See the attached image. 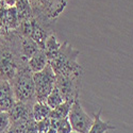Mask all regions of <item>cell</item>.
<instances>
[{"label": "cell", "instance_id": "obj_4", "mask_svg": "<svg viewBox=\"0 0 133 133\" xmlns=\"http://www.w3.org/2000/svg\"><path fill=\"white\" fill-rule=\"evenodd\" d=\"M33 82H34L36 101L45 103L46 98L53 90L55 82V75L49 64L42 71L33 74Z\"/></svg>", "mask_w": 133, "mask_h": 133}, {"label": "cell", "instance_id": "obj_17", "mask_svg": "<svg viewBox=\"0 0 133 133\" xmlns=\"http://www.w3.org/2000/svg\"><path fill=\"white\" fill-rule=\"evenodd\" d=\"M64 102V99H63V97H62V95L60 94V92H59V90L57 87H53V90L49 93V95L47 96V98H46V101H45V103L51 109V110H53V109H55L57 107H59L61 103H63Z\"/></svg>", "mask_w": 133, "mask_h": 133}, {"label": "cell", "instance_id": "obj_9", "mask_svg": "<svg viewBox=\"0 0 133 133\" xmlns=\"http://www.w3.org/2000/svg\"><path fill=\"white\" fill-rule=\"evenodd\" d=\"M15 103L12 87L9 81H0V112H9Z\"/></svg>", "mask_w": 133, "mask_h": 133}, {"label": "cell", "instance_id": "obj_16", "mask_svg": "<svg viewBox=\"0 0 133 133\" xmlns=\"http://www.w3.org/2000/svg\"><path fill=\"white\" fill-rule=\"evenodd\" d=\"M72 102L74 101H71V100H66L63 103H61L59 107H57L55 109L51 110V112L49 114V118H52V119H64V118H67Z\"/></svg>", "mask_w": 133, "mask_h": 133}, {"label": "cell", "instance_id": "obj_8", "mask_svg": "<svg viewBox=\"0 0 133 133\" xmlns=\"http://www.w3.org/2000/svg\"><path fill=\"white\" fill-rule=\"evenodd\" d=\"M42 15L46 18H54L60 15L66 5V0H39Z\"/></svg>", "mask_w": 133, "mask_h": 133}, {"label": "cell", "instance_id": "obj_2", "mask_svg": "<svg viewBox=\"0 0 133 133\" xmlns=\"http://www.w3.org/2000/svg\"><path fill=\"white\" fill-rule=\"evenodd\" d=\"M80 51L75 49L67 42L61 44L57 55L48 62L55 76H83V68L77 59Z\"/></svg>", "mask_w": 133, "mask_h": 133}, {"label": "cell", "instance_id": "obj_10", "mask_svg": "<svg viewBox=\"0 0 133 133\" xmlns=\"http://www.w3.org/2000/svg\"><path fill=\"white\" fill-rule=\"evenodd\" d=\"M28 68L32 74L34 72H39L48 65V60L45 54V51L43 49H39L36 51L32 57L27 61Z\"/></svg>", "mask_w": 133, "mask_h": 133}, {"label": "cell", "instance_id": "obj_5", "mask_svg": "<svg viewBox=\"0 0 133 133\" xmlns=\"http://www.w3.org/2000/svg\"><path fill=\"white\" fill-rule=\"evenodd\" d=\"M67 119L70 124L71 130L76 133H87L93 124V118L88 116V114L83 110L79 97L74 100Z\"/></svg>", "mask_w": 133, "mask_h": 133}, {"label": "cell", "instance_id": "obj_18", "mask_svg": "<svg viewBox=\"0 0 133 133\" xmlns=\"http://www.w3.org/2000/svg\"><path fill=\"white\" fill-rule=\"evenodd\" d=\"M11 127L8 112H0V133H6Z\"/></svg>", "mask_w": 133, "mask_h": 133}, {"label": "cell", "instance_id": "obj_14", "mask_svg": "<svg viewBox=\"0 0 133 133\" xmlns=\"http://www.w3.org/2000/svg\"><path fill=\"white\" fill-rule=\"evenodd\" d=\"M100 115H101V109L98 111V113L94 114L93 124H92V126H91V128H90V130H88L87 133H107L110 130H115L116 129L114 126L101 120Z\"/></svg>", "mask_w": 133, "mask_h": 133}, {"label": "cell", "instance_id": "obj_20", "mask_svg": "<svg viewBox=\"0 0 133 133\" xmlns=\"http://www.w3.org/2000/svg\"><path fill=\"white\" fill-rule=\"evenodd\" d=\"M15 2H16V0H4V3L9 6V8H12L15 5Z\"/></svg>", "mask_w": 133, "mask_h": 133}, {"label": "cell", "instance_id": "obj_15", "mask_svg": "<svg viewBox=\"0 0 133 133\" xmlns=\"http://www.w3.org/2000/svg\"><path fill=\"white\" fill-rule=\"evenodd\" d=\"M51 109L44 102H35L32 107V116L35 121H41L45 118H49Z\"/></svg>", "mask_w": 133, "mask_h": 133}, {"label": "cell", "instance_id": "obj_11", "mask_svg": "<svg viewBox=\"0 0 133 133\" xmlns=\"http://www.w3.org/2000/svg\"><path fill=\"white\" fill-rule=\"evenodd\" d=\"M19 42H20V53L24 60L28 61L36 51H38L41 48L37 44L33 41L31 37H23L19 35Z\"/></svg>", "mask_w": 133, "mask_h": 133}, {"label": "cell", "instance_id": "obj_6", "mask_svg": "<svg viewBox=\"0 0 133 133\" xmlns=\"http://www.w3.org/2000/svg\"><path fill=\"white\" fill-rule=\"evenodd\" d=\"M81 76H55L54 86L62 95L64 101L71 100L79 97L81 90Z\"/></svg>", "mask_w": 133, "mask_h": 133}, {"label": "cell", "instance_id": "obj_3", "mask_svg": "<svg viewBox=\"0 0 133 133\" xmlns=\"http://www.w3.org/2000/svg\"><path fill=\"white\" fill-rule=\"evenodd\" d=\"M10 84L12 87L15 101L31 104L36 102L33 74L28 68V65L23 67L15 75L14 78L10 81Z\"/></svg>", "mask_w": 133, "mask_h": 133}, {"label": "cell", "instance_id": "obj_7", "mask_svg": "<svg viewBox=\"0 0 133 133\" xmlns=\"http://www.w3.org/2000/svg\"><path fill=\"white\" fill-rule=\"evenodd\" d=\"M32 107L31 103L26 102H19L15 101L13 107L8 112L11 125H17V124H23L28 120L33 119L32 116Z\"/></svg>", "mask_w": 133, "mask_h": 133}, {"label": "cell", "instance_id": "obj_13", "mask_svg": "<svg viewBox=\"0 0 133 133\" xmlns=\"http://www.w3.org/2000/svg\"><path fill=\"white\" fill-rule=\"evenodd\" d=\"M14 6L16 10L19 23H21V21H24V20L31 19L33 17L32 8H31L29 0H16Z\"/></svg>", "mask_w": 133, "mask_h": 133}, {"label": "cell", "instance_id": "obj_1", "mask_svg": "<svg viewBox=\"0 0 133 133\" xmlns=\"http://www.w3.org/2000/svg\"><path fill=\"white\" fill-rule=\"evenodd\" d=\"M25 66L27 61L21 57L18 33H5L0 39V81L10 82Z\"/></svg>", "mask_w": 133, "mask_h": 133}, {"label": "cell", "instance_id": "obj_19", "mask_svg": "<svg viewBox=\"0 0 133 133\" xmlns=\"http://www.w3.org/2000/svg\"><path fill=\"white\" fill-rule=\"evenodd\" d=\"M71 132H72V130H71L68 119L67 118L60 119L58 127L55 129V133H71Z\"/></svg>", "mask_w": 133, "mask_h": 133}, {"label": "cell", "instance_id": "obj_12", "mask_svg": "<svg viewBox=\"0 0 133 133\" xmlns=\"http://www.w3.org/2000/svg\"><path fill=\"white\" fill-rule=\"evenodd\" d=\"M61 44L62 43L58 42L57 36H55V33L52 32L48 35V37L45 41V44H44V51H45L48 62L51 61L55 55H57V53L61 47Z\"/></svg>", "mask_w": 133, "mask_h": 133}]
</instances>
